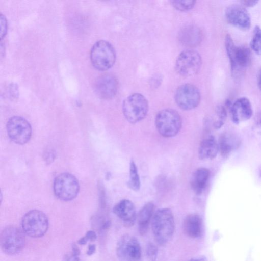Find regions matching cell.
<instances>
[{
	"mask_svg": "<svg viewBox=\"0 0 261 261\" xmlns=\"http://www.w3.org/2000/svg\"><path fill=\"white\" fill-rule=\"evenodd\" d=\"M114 213L123 222L126 227L133 225L136 219V211L134 203L128 199L118 202L113 207Z\"/></svg>",
	"mask_w": 261,
	"mask_h": 261,
	"instance_id": "2e32d148",
	"label": "cell"
},
{
	"mask_svg": "<svg viewBox=\"0 0 261 261\" xmlns=\"http://www.w3.org/2000/svg\"><path fill=\"white\" fill-rule=\"evenodd\" d=\"M155 124L159 133L164 137H172L180 131L182 119L175 110L165 109L159 111L155 116Z\"/></svg>",
	"mask_w": 261,
	"mask_h": 261,
	"instance_id": "277c9868",
	"label": "cell"
},
{
	"mask_svg": "<svg viewBox=\"0 0 261 261\" xmlns=\"http://www.w3.org/2000/svg\"><path fill=\"white\" fill-rule=\"evenodd\" d=\"M183 230L190 238H197L201 236L203 231V224L201 217L196 214L187 216L184 220Z\"/></svg>",
	"mask_w": 261,
	"mask_h": 261,
	"instance_id": "ac0fdd59",
	"label": "cell"
},
{
	"mask_svg": "<svg viewBox=\"0 0 261 261\" xmlns=\"http://www.w3.org/2000/svg\"><path fill=\"white\" fill-rule=\"evenodd\" d=\"M0 38L2 40L6 35L7 31V21L6 17L1 14L0 16Z\"/></svg>",
	"mask_w": 261,
	"mask_h": 261,
	"instance_id": "83f0119b",
	"label": "cell"
},
{
	"mask_svg": "<svg viewBox=\"0 0 261 261\" xmlns=\"http://www.w3.org/2000/svg\"><path fill=\"white\" fill-rule=\"evenodd\" d=\"M53 189L55 196L59 199L68 201L74 199L80 190L77 178L69 173H62L55 179Z\"/></svg>",
	"mask_w": 261,
	"mask_h": 261,
	"instance_id": "52a82bcc",
	"label": "cell"
},
{
	"mask_svg": "<svg viewBox=\"0 0 261 261\" xmlns=\"http://www.w3.org/2000/svg\"><path fill=\"white\" fill-rule=\"evenodd\" d=\"M190 261H208V260L204 256H200L192 258Z\"/></svg>",
	"mask_w": 261,
	"mask_h": 261,
	"instance_id": "d590c367",
	"label": "cell"
},
{
	"mask_svg": "<svg viewBox=\"0 0 261 261\" xmlns=\"http://www.w3.org/2000/svg\"><path fill=\"white\" fill-rule=\"evenodd\" d=\"M149 109L147 100L142 94L135 93L127 96L123 101V115L130 123H136L145 118Z\"/></svg>",
	"mask_w": 261,
	"mask_h": 261,
	"instance_id": "3957f363",
	"label": "cell"
},
{
	"mask_svg": "<svg viewBox=\"0 0 261 261\" xmlns=\"http://www.w3.org/2000/svg\"><path fill=\"white\" fill-rule=\"evenodd\" d=\"M96 250V246L94 244L89 245L87 251V254L88 255H91L94 253Z\"/></svg>",
	"mask_w": 261,
	"mask_h": 261,
	"instance_id": "d6a6232c",
	"label": "cell"
},
{
	"mask_svg": "<svg viewBox=\"0 0 261 261\" xmlns=\"http://www.w3.org/2000/svg\"><path fill=\"white\" fill-rule=\"evenodd\" d=\"M240 2L242 4L243 6H245L247 7H252L254 6L255 5H256L258 3V1L244 0V1H240Z\"/></svg>",
	"mask_w": 261,
	"mask_h": 261,
	"instance_id": "f546056e",
	"label": "cell"
},
{
	"mask_svg": "<svg viewBox=\"0 0 261 261\" xmlns=\"http://www.w3.org/2000/svg\"><path fill=\"white\" fill-rule=\"evenodd\" d=\"M116 51L108 41L100 40L96 42L90 51V60L93 67L99 71L111 68L116 60Z\"/></svg>",
	"mask_w": 261,
	"mask_h": 261,
	"instance_id": "7a4b0ae2",
	"label": "cell"
},
{
	"mask_svg": "<svg viewBox=\"0 0 261 261\" xmlns=\"http://www.w3.org/2000/svg\"><path fill=\"white\" fill-rule=\"evenodd\" d=\"M48 225L46 215L38 210L28 212L21 220L22 230L32 238H39L44 236L48 230Z\"/></svg>",
	"mask_w": 261,
	"mask_h": 261,
	"instance_id": "8992f818",
	"label": "cell"
},
{
	"mask_svg": "<svg viewBox=\"0 0 261 261\" xmlns=\"http://www.w3.org/2000/svg\"><path fill=\"white\" fill-rule=\"evenodd\" d=\"M250 45L254 52L261 55V28L258 25L254 28Z\"/></svg>",
	"mask_w": 261,
	"mask_h": 261,
	"instance_id": "cb8c5ba5",
	"label": "cell"
},
{
	"mask_svg": "<svg viewBox=\"0 0 261 261\" xmlns=\"http://www.w3.org/2000/svg\"><path fill=\"white\" fill-rule=\"evenodd\" d=\"M232 121L236 123L246 121L252 115V108L250 100L245 97L238 98L229 106Z\"/></svg>",
	"mask_w": 261,
	"mask_h": 261,
	"instance_id": "9a60e30c",
	"label": "cell"
},
{
	"mask_svg": "<svg viewBox=\"0 0 261 261\" xmlns=\"http://www.w3.org/2000/svg\"><path fill=\"white\" fill-rule=\"evenodd\" d=\"M8 97L12 100H15L18 97V88L17 85L14 83L10 84L7 91Z\"/></svg>",
	"mask_w": 261,
	"mask_h": 261,
	"instance_id": "4316f807",
	"label": "cell"
},
{
	"mask_svg": "<svg viewBox=\"0 0 261 261\" xmlns=\"http://www.w3.org/2000/svg\"><path fill=\"white\" fill-rule=\"evenodd\" d=\"M240 144V140L233 134L225 133L222 134L218 142L219 150L223 156L229 155Z\"/></svg>",
	"mask_w": 261,
	"mask_h": 261,
	"instance_id": "7402d4cb",
	"label": "cell"
},
{
	"mask_svg": "<svg viewBox=\"0 0 261 261\" xmlns=\"http://www.w3.org/2000/svg\"><path fill=\"white\" fill-rule=\"evenodd\" d=\"M55 158L54 153L52 150L48 151L45 156V159L47 162H51Z\"/></svg>",
	"mask_w": 261,
	"mask_h": 261,
	"instance_id": "1f68e13d",
	"label": "cell"
},
{
	"mask_svg": "<svg viewBox=\"0 0 261 261\" xmlns=\"http://www.w3.org/2000/svg\"><path fill=\"white\" fill-rule=\"evenodd\" d=\"M151 228L156 242L161 245L166 244L172 239L175 228L172 211L168 208L156 211L151 220Z\"/></svg>",
	"mask_w": 261,
	"mask_h": 261,
	"instance_id": "6da1fadb",
	"label": "cell"
},
{
	"mask_svg": "<svg viewBox=\"0 0 261 261\" xmlns=\"http://www.w3.org/2000/svg\"><path fill=\"white\" fill-rule=\"evenodd\" d=\"M225 46L229 58L232 73L247 67L251 62L250 48L245 45L237 46L229 34L225 38Z\"/></svg>",
	"mask_w": 261,
	"mask_h": 261,
	"instance_id": "5b68a950",
	"label": "cell"
},
{
	"mask_svg": "<svg viewBox=\"0 0 261 261\" xmlns=\"http://www.w3.org/2000/svg\"><path fill=\"white\" fill-rule=\"evenodd\" d=\"M202 64L200 54L196 50L187 49L177 56L175 63L177 73L184 77L196 74L199 71Z\"/></svg>",
	"mask_w": 261,
	"mask_h": 261,
	"instance_id": "9c48e42d",
	"label": "cell"
},
{
	"mask_svg": "<svg viewBox=\"0 0 261 261\" xmlns=\"http://www.w3.org/2000/svg\"><path fill=\"white\" fill-rule=\"evenodd\" d=\"M116 255L119 261H140L141 248L138 240L130 234L122 236L117 242Z\"/></svg>",
	"mask_w": 261,
	"mask_h": 261,
	"instance_id": "8fae6325",
	"label": "cell"
},
{
	"mask_svg": "<svg viewBox=\"0 0 261 261\" xmlns=\"http://www.w3.org/2000/svg\"><path fill=\"white\" fill-rule=\"evenodd\" d=\"M154 205L148 202L140 210L137 220L139 232L141 235L145 234L148 230L149 223L154 214Z\"/></svg>",
	"mask_w": 261,
	"mask_h": 261,
	"instance_id": "ffe728a7",
	"label": "cell"
},
{
	"mask_svg": "<svg viewBox=\"0 0 261 261\" xmlns=\"http://www.w3.org/2000/svg\"><path fill=\"white\" fill-rule=\"evenodd\" d=\"M72 255H73L74 256H78L79 255L80 253V249L76 244H74L72 245Z\"/></svg>",
	"mask_w": 261,
	"mask_h": 261,
	"instance_id": "836d02e7",
	"label": "cell"
},
{
	"mask_svg": "<svg viewBox=\"0 0 261 261\" xmlns=\"http://www.w3.org/2000/svg\"><path fill=\"white\" fill-rule=\"evenodd\" d=\"M257 84L261 91V69L259 70L257 75Z\"/></svg>",
	"mask_w": 261,
	"mask_h": 261,
	"instance_id": "e575fe53",
	"label": "cell"
},
{
	"mask_svg": "<svg viewBox=\"0 0 261 261\" xmlns=\"http://www.w3.org/2000/svg\"><path fill=\"white\" fill-rule=\"evenodd\" d=\"M118 87L117 79L107 74L99 77L95 82L94 90L98 97L104 99H111L116 95Z\"/></svg>",
	"mask_w": 261,
	"mask_h": 261,
	"instance_id": "5bb4252c",
	"label": "cell"
},
{
	"mask_svg": "<svg viewBox=\"0 0 261 261\" xmlns=\"http://www.w3.org/2000/svg\"><path fill=\"white\" fill-rule=\"evenodd\" d=\"M210 176V171L205 168H198L193 173L191 185L194 192L197 195L204 191Z\"/></svg>",
	"mask_w": 261,
	"mask_h": 261,
	"instance_id": "44dd1931",
	"label": "cell"
},
{
	"mask_svg": "<svg viewBox=\"0 0 261 261\" xmlns=\"http://www.w3.org/2000/svg\"><path fill=\"white\" fill-rule=\"evenodd\" d=\"M22 230L16 227L9 226L1 233L0 245L2 251L8 255L20 252L25 245V237Z\"/></svg>",
	"mask_w": 261,
	"mask_h": 261,
	"instance_id": "ba28073f",
	"label": "cell"
},
{
	"mask_svg": "<svg viewBox=\"0 0 261 261\" xmlns=\"http://www.w3.org/2000/svg\"><path fill=\"white\" fill-rule=\"evenodd\" d=\"M146 255L151 261H155L158 257V249L157 247L152 243H149L146 246Z\"/></svg>",
	"mask_w": 261,
	"mask_h": 261,
	"instance_id": "484cf974",
	"label": "cell"
},
{
	"mask_svg": "<svg viewBox=\"0 0 261 261\" xmlns=\"http://www.w3.org/2000/svg\"><path fill=\"white\" fill-rule=\"evenodd\" d=\"M174 97L177 105L181 109L190 110L198 106L201 95L196 86L191 84H185L177 89Z\"/></svg>",
	"mask_w": 261,
	"mask_h": 261,
	"instance_id": "7c38bea8",
	"label": "cell"
},
{
	"mask_svg": "<svg viewBox=\"0 0 261 261\" xmlns=\"http://www.w3.org/2000/svg\"><path fill=\"white\" fill-rule=\"evenodd\" d=\"M219 150L218 143L213 136L204 138L200 143L198 149V156L201 160L215 158Z\"/></svg>",
	"mask_w": 261,
	"mask_h": 261,
	"instance_id": "d6986e66",
	"label": "cell"
},
{
	"mask_svg": "<svg viewBox=\"0 0 261 261\" xmlns=\"http://www.w3.org/2000/svg\"><path fill=\"white\" fill-rule=\"evenodd\" d=\"M6 129L9 138L18 144H25L32 136V127L30 123L20 116H14L9 118Z\"/></svg>",
	"mask_w": 261,
	"mask_h": 261,
	"instance_id": "30bf717a",
	"label": "cell"
},
{
	"mask_svg": "<svg viewBox=\"0 0 261 261\" xmlns=\"http://www.w3.org/2000/svg\"><path fill=\"white\" fill-rule=\"evenodd\" d=\"M178 38L180 43L188 47H194L199 44L202 40L201 30L195 25L186 26L180 30Z\"/></svg>",
	"mask_w": 261,
	"mask_h": 261,
	"instance_id": "e0dca14e",
	"label": "cell"
},
{
	"mask_svg": "<svg viewBox=\"0 0 261 261\" xmlns=\"http://www.w3.org/2000/svg\"><path fill=\"white\" fill-rule=\"evenodd\" d=\"M225 17L229 24L241 30L245 31L251 27L250 16L243 5L232 4L228 6L225 10Z\"/></svg>",
	"mask_w": 261,
	"mask_h": 261,
	"instance_id": "4fadbf2b",
	"label": "cell"
},
{
	"mask_svg": "<svg viewBox=\"0 0 261 261\" xmlns=\"http://www.w3.org/2000/svg\"><path fill=\"white\" fill-rule=\"evenodd\" d=\"M128 186L135 191L139 190L140 188V179L137 167L134 161H132L130 163Z\"/></svg>",
	"mask_w": 261,
	"mask_h": 261,
	"instance_id": "603a6c76",
	"label": "cell"
},
{
	"mask_svg": "<svg viewBox=\"0 0 261 261\" xmlns=\"http://www.w3.org/2000/svg\"><path fill=\"white\" fill-rule=\"evenodd\" d=\"M170 3L174 8L181 11H186L192 9L195 5V1H171Z\"/></svg>",
	"mask_w": 261,
	"mask_h": 261,
	"instance_id": "d4e9b609",
	"label": "cell"
},
{
	"mask_svg": "<svg viewBox=\"0 0 261 261\" xmlns=\"http://www.w3.org/2000/svg\"><path fill=\"white\" fill-rule=\"evenodd\" d=\"M63 261H82L78 256L72 254L66 255L63 258Z\"/></svg>",
	"mask_w": 261,
	"mask_h": 261,
	"instance_id": "4dcf8cb0",
	"label": "cell"
},
{
	"mask_svg": "<svg viewBox=\"0 0 261 261\" xmlns=\"http://www.w3.org/2000/svg\"><path fill=\"white\" fill-rule=\"evenodd\" d=\"M84 237L87 241V242L89 240L91 241H94L97 238L96 233L93 230L88 231Z\"/></svg>",
	"mask_w": 261,
	"mask_h": 261,
	"instance_id": "f1b7e54d",
	"label": "cell"
}]
</instances>
